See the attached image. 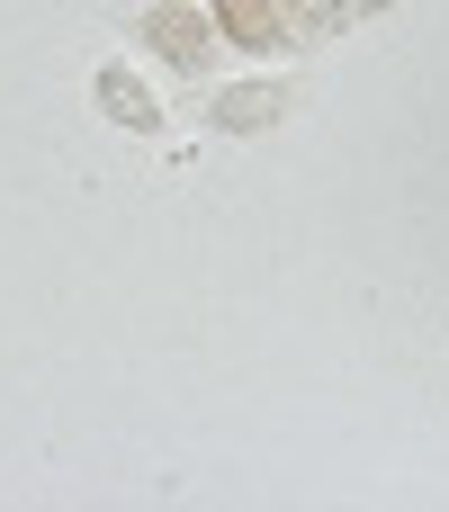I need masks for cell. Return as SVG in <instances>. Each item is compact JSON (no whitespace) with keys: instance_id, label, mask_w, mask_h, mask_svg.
<instances>
[{"instance_id":"cell-1","label":"cell","mask_w":449,"mask_h":512,"mask_svg":"<svg viewBox=\"0 0 449 512\" xmlns=\"http://www.w3.org/2000/svg\"><path fill=\"white\" fill-rule=\"evenodd\" d=\"M135 27H144V45H153L171 72H207V54H216V18H207V0H144Z\"/></svg>"},{"instance_id":"cell-5","label":"cell","mask_w":449,"mask_h":512,"mask_svg":"<svg viewBox=\"0 0 449 512\" xmlns=\"http://www.w3.org/2000/svg\"><path fill=\"white\" fill-rule=\"evenodd\" d=\"M270 9L288 36H342V18H351V0H270Z\"/></svg>"},{"instance_id":"cell-4","label":"cell","mask_w":449,"mask_h":512,"mask_svg":"<svg viewBox=\"0 0 449 512\" xmlns=\"http://www.w3.org/2000/svg\"><path fill=\"white\" fill-rule=\"evenodd\" d=\"M207 18H216V27H225V36H234V45H252V54H270V45H279V36H288V27H279V9H270V0H207Z\"/></svg>"},{"instance_id":"cell-2","label":"cell","mask_w":449,"mask_h":512,"mask_svg":"<svg viewBox=\"0 0 449 512\" xmlns=\"http://www.w3.org/2000/svg\"><path fill=\"white\" fill-rule=\"evenodd\" d=\"M297 108V81H279V72H243V81H216L207 90V117L225 126V135H261V126H279Z\"/></svg>"},{"instance_id":"cell-6","label":"cell","mask_w":449,"mask_h":512,"mask_svg":"<svg viewBox=\"0 0 449 512\" xmlns=\"http://www.w3.org/2000/svg\"><path fill=\"white\" fill-rule=\"evenodd\" d=\"M351 9H387V0H351Z\"/></svg>"},{"instance_id":"cell-3","label":"cell","mask_w":449,"mask_h":512,"mask_svg":"<svg viewBox=\"0 0 449 512\" xmlns=\"http://www.w3.org/2000/svg\"><path fill=\"white\" fill-rule=\"evenodd\" d=\"M90 90H99V108H108L117 126H135V135H162V90H153L135 63H99V81H90Z\"/></svg>"}]
</instances>
